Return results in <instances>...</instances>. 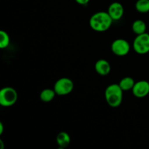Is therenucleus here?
<instances>
[{
  "label": "nucleus",
  "mask_w": 149,
  "mask_h": 149,
  "mask_svg": "<svg viewBox=\"0 0 149 149\" xmlns=\"http://www.w3.org/2000/svg\"><path fill=\"white\" fill-rule=\"evenodd\" d=\"M132 29L135 34H142L146 31V24L143 20H136L132 23Z\"/></svg>",
  "instance_id": "obj_12"
},
{
  "label": "nucleus",
  "mask_w": 149,
  "mask_h": 149,
  "mask_svg": "<svg viewBox=\"0 0 149 149\" xmlns=\"http://www.w3.org/2000/svg\"><path fill=\"white\" fill-rule=\"evenodd\" d=\"M135 84V81H134L132 77H127L125 78L122 79L119 81V84L122 90L123 91H128V90H132L133 88L134 85Z\"/></svg>",
  "instance_id": "obj_13"
},
{
  "label": "nucleus",
  "mask_w": 149,
  "mask_h": 149,
  "mask_svg": "<svg viewBox=\"0 0 149 149\" xmlns=\"http://www.w3.org/2000/svg\"><path fill=\"white\" fill-rule=\"evenodd\" d=\"M75 1L80 5H87L90 0H75Z\"/></svg>",
  "instance_id": "obj_16"
},
{
  "label": "nucleus",
  "mask_w": 149,
  "mask_h": 149,
  "mask_svg": "<svg viewBox=\"0 0 149 149\" xmlns=\"http://www.w3.org/2000/svg\"><path fill=\"white\" fill-rule=\"evenodd\" d=\"M55 95L57 94L55 90H54V89L47 88L41 92L39 97H40L41 100H42L43 102H45V103H49V102L52 101L55 98Z\"/></svg>",
  "instance_id": "obj_11"
},
{
  "label": "nucleus",
  "mask_w": 149,
  "mask_h": 149,
  "mask_svg": "<svg viewBox=\"0 0 149 149\" xmlns=\"http://www.w3.org/2000/svg\"><path fill=\"white\" fill-rule=\"evenodd\" d=\"M56 143L61 148H65L71 143V137L66 132H61L56 137Z\"/></svg>",
  "instance_id": "obj_10"
},
{
  "label": "nucleus",
  "mask_w": 149,
  "mask_h": 149,
  "mask_svg": "<svg viewBox=\"0 0 149 149\" xmlns=\"http://www.w3.org/2000/svg\"><path fill=\"white\" fill-rule=\"evenodd\" d=\"M111 50L117 56H125L130 50V45L127 40L124 39H117L111 45Z\"/></svg>",
  "instance_id": "obj_6"
},
{
  "label": "nucleus",
  "mask_w": 149,
  "mask_h": 149,
  "mask_svg": "<svg viewBox=\"0 0 149 149\" xmlns=\"http://www.w3.org/2000/svg\"><path fill=\"white\" fill-rule=\"evenodd\" d=\"M18 95L14 88L4 87L0 91V104L4 107H10L17 102Z\"/></svg>",
  "instance_id": "obj_3"
},
{
  "label": "nucleus",
  "mask_w": 149,
  "mask_h": 149,
  "mask_svg": "<svg viewBox=\"0 0 149 149\" xmlns=\"http://www.w3.org/2000/svg\"><path fill=\"white\" fill-rule=\"evenodd\" d=\"M132 94L138 98H143L149 94V82L146 80L135 82L132 90Z\"/></svg>",
  "instance_id": "obj_7"
},
{
  "label": "nucleus",
  "mask_w": 149,
  "mask_h": 149,
  "mask_svg": "<svg viewBox=\"0 0 149 149\" xmlns=\"http://www.w3.org/2000/svg\"><path fill=\"white\" fill-rule=\"evenodd\" d=\"M95 71L100 76H107L111 72V67L110 63L109 61L104 59L98 60L97 62L95 63Z\"/></svg>",
  "instance_id": "obj_9"
},
{
  "label": "nucleus",
  "mask_w": 149,
  "mask_h": 149,
  "mask_svg": "<svg viewBox=\"0 0 149 149\" xmlns=\"http://www.w3.org/2000/svg\"><path fill=\"white\" fill-rule=\"evenodd\" d=\"M4 132V125L1 122H0V135H2Z\"/></svg>",
  "instance_id": "obj_17"
},
{
  "label": "nucleus",
  "mask_w": 149,
  "mask_h": 149,
  "mask_svg": "<svg viewBox=\"0 0 149 149\" xmlns=\"http://www.w3.org/2000/svg\"><path fill=\"white\" fill-rule=\"evenodd\" d=\"M10 39L8 33L4 31H0V48L4 49L10 45Z\"/></svg>",
  "instance_id": "obj_15"
},
{
  "label": "nucleus",
  "mask_w": 149,
  "mask_h": 149,
  "mask_svg": "<svg viewBox=\"0 0 149 149\" xmlns=\"http://www.w3.org/2000/svg\"><path fill=\"white\" fill-rule=\"evenodd\" d=\"M124 7L119 2H113L109 5L108 9V13L113 20H120L124 15Z\"/></svg>",
  "instance_id": "obj_8"
},
{
  "label": "nucleus",
  "mask_w": 149,
  "mask_h": 149,
  "mask_svg": "<svg viewBox=\"0 0 149 149\" xmlns=\"http://www.w3.org/2000/svg\"><path fill=\"white\" fill-rule=\"evenodd\" d=\"M74 86V82L71 79L63 77L55 83L53 89L58 95H66L73 91Z\"/></svg>",
  "instance_id": "obj_4"
},
{
  "label": "nucleus",
  "mask_w": 149,
  "mask_h": 149,
  "mask_svg": "<svg viewBox=\"0 0 149 149\" xmlns=\"http://www.w3.org/2000/svg\"><path fill=\"white\" fill-rule=\"evenodd\" d=\"M113 23L108 12H98L91 16L90 19V26L93 30L97 32H103L110 29Z\"/></svg>",
  "instance_id": "obj_1"
},
{
  "label": "nucleus",
  "mask_w": 149,
  "mask_h": 149,
  "mask_svg": "<svg viewBox=\"0 0 149 149\" xmlns=\"http://www.w3.org/2000/svg\"><path fill=\"white\" fill-rule=\"evenodd\" d=\"M105 98L111 107L116 108L120 106L123 100V90L119 84H112L105 90Z\"/></svg>",
  "instance_id": "obj_2"
},
{
  "label": "nucleus",
  "mask_w": 149,
  "mask_h": 149,
  "mask_svg": "<svg viewBox=\"0 0 149 149\" xmlns=\"http://www.w3.org/2000/svg\"><path fill=\"white\" fill-rule=\"evenodd\" d=\"M0 145H1V149H4V142L2 140H0Z\"/></svg>",
  "instance_id": "obj_18"
},
{
  "label": "nucleus",
  "mask_w": 149,
  "mask_h": 149,
  "mask_svg": "<svg viewBox=\"0 0 149 149\" xmlns=\"http://www.w3.org/2000/svg\"><path fill=\"white\" fill-rule=\"evenodd\" d=\"M135 8L139 13H149V0H138L135 3Z\"/></svg>",
  "instance_id": "obj_14"
},
{
  "label": "nucleus",
  "mask_w": 149,
  "mask_h": 149,
  "mask_svg": "<svg viewBox=\"0 0 149 149\" xmlns=\"http://www.w3.org/2000/svg\"><path fill=\"white\" fill-rule=\"evenodd\" d=\"M134 50L140 55L149 52V33H144L137 35L133 42Z\"/></svg>",
  "instance_id": "obj_5"
}]
</instances>
